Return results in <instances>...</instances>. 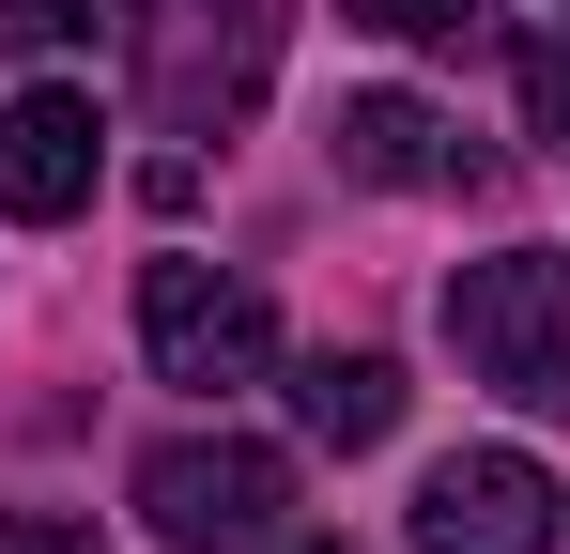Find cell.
I'll return each mask as SVG.
<instances>
[{
    "label": "cell",
    "mask_w": 570,
    "mask_h": 554,
    "mask_svg": "<svg viewBox=\"0 0 570 554\" xmlns=\"http://www.w3.org/2000/svg\"><path fill=\"white\" fill-rule=\"evenodd\" d=\"M139 355H155V385H263L278 324L216 263H139Z\"/></svg>",
    "instance_id": "obj_4"
},
{
    "label": "cell",
    "mask_w": 570,
    "mask_h": 554,
    "mask_svg": "<svg viewBox=\"0 0 570 554\" xmlns=\"http://www.w3.org/2000/svg\"><path fill=\"white\" fill-rule=\"evenodd\" d=\"M448 355L524 400V416H570V263L556 247H493V263L448 277Z\"/></svg>",
    "instance_id": "obj_1"
},
{
    "label": "cell",
    "mask_w": 570,
    "mask_h": 554,
    "mask_svg": "<svg viewBox=\"0 0 570 554\" xmlns=\"http://www.w3.org/2000/svg\"><path fill=\"white\" fill-rule=\"evenodd\" d=\"M94 16H108V0H0V62H16V47H78Z\"/></svg>",
    "instance_id": "obj_11"
},
{
    "label": "cell",
    "mask_w": 570,
    "mask_h": 554,
    "mask_svg": "<svg viewBox=\"0 0 570 554\" xmlns=\"http://www.w3.org/2000/svg\"><path fill=\"white\" fill-rule=\"evenodd\" d=\"M293 416H308V447H385L401 432V369L385 355H308L293 369Z\"/></svg>",
    "instance_id": "obj_8"
},
{
    "label": "cell",
    "mask_w": 570,
    "mask_h": 554,
    "mask_svg": "<svg viewBox=\"0 0 570 554\" xmlns=\"http://www.w3.org/2000/svg\"><path fill=\"white\" fill-rule=\"evenodd\" d=\"M324 155L355 185H478L463 123L448 108H416V92H340V123H324Z\"/></svg>",
    "instance_id": "obj_7"
},
{
    "label": "cell",
    "mask_w": 570,
    "mask_h": 554,
    "mask_svg": "<svg viewBox=\"0 0 570 554\" xmlns=\"http://www.w3.org/2000/svg\"><path fill=\"white\" fill-rule=\"evenodd\" d=\"M524 123L570 139V16H556V31H524Z\"/></svg>",
    "instance_id": "obj_9"
},
{
    "label": "cell",
    "mask_w": 570,
    "mask_h": 554,
    "mask_svg": "<svg viewBox=\"0 0 570 554\" xmlns=\"http://www.w3.org/2000/svg\"><path fill=\"white\" fill-rule=\"evenodd\" d=\"M416 554H556V477L524 447H463L416 477Z\"/></svg>",
    "instance_id": "obj_5"
},
{
    "label": "cell",
    "mask_w": 570,
    "mask_h": 554,
    "mask_svg": "<svg viewBox=\"0 0 570 554\" xmlns=\"http://www.w3.org/2000/svg\"><path fill=\"white\" fill-rule=\"evenodd\" d=\"M0 554H108L78 508H0Z\"/></svg>",
    "instance_id": "obj_12"
},
{
    "label": "cell",
    "mask_w": 570,
    "mask_h": 554,
    "mask_svg": "<svg viewBox=\"0 0 570 554\" xmlns=\"http://www.w3.org/2000/svg\"><path fill=\"white\" fill-rule=\"evenodd\" d=\"M278 508H293V462L247 447V432H186V447L139 462V524H155L170 554H263Z\"/></svg>",
    "instance_id": "obj_2"
},
{
    "label": "cell",
    "mask_w": 570,
    "mask_h": 554,
    "mask_svg": "<svg viewBox=\"0 0 570 554\" xmlns=\"http://www.w3.org/2000/svg\"><path fill=\"white\" fill-rule=\"evenodd\" d=\"M340 16H355V31H385V47H448L478 0H340Z\"/></svg>",
    "instance_id": "obj_10"
},
{
    "label": "cell",
    "mask_w": 570,
    "mask_h": 554,
    "mask_svg": "<svg viewBox=\"0 0 570 554\" xmlns=\"http://www.w3.org/2000/svg\"><path fill=\"white\" fill-rule=\"evenodd\" d=\"M293 554H355V540H293Z\"/></svg>",
    "instance_id": "obj_13"
},
{
    "label": "cell",
    "mask_w": 570,
    "mask_h": 554,
    "mask_svg": "<svg viewBox=\"0 0 570 554\" xmlns=\"http://www.w3.org/2000/svg\"><path fill=\"white\" fill-rule=\"evenodd\" d=\"M263 47H278V16H263V0H155V31H139L155 123H170V139H216V123L263 92Z\"/></svg>",
    "instance_id": "obj_3"
},
{
    "label": "cell",
    "mask_w": 570,
    "mask_h": 554,
    "mask_svg": "<svg viewBox=\"0 0 570 554\" xmlns=\"http://www.w3.org/2000/svg\"><path fill=\"white\" fill-rule=\"evenodd\" d=\"M94 170H108V123H94V92H16L0 108V216H78L94 200Z\"/></svg>",
    "instance_id": "obj_6"
}]
</instances>
